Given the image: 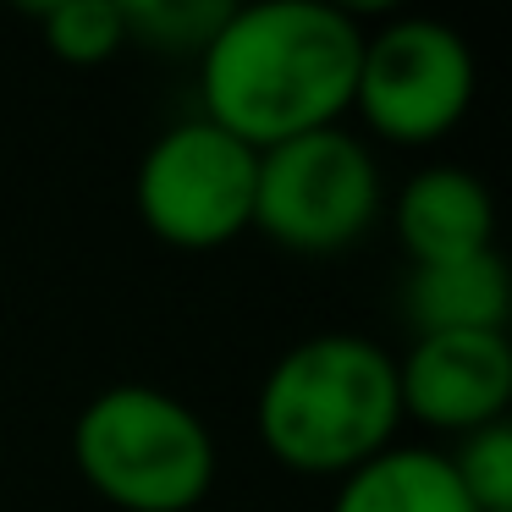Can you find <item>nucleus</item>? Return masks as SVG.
Wrapping results in <instances>:
<instances>
[{
	"label": "nucleus",
	"mask_w": 512,
	"mask_h": 512,
	"mask_svg": "<svg viewBox=\"0 0 512 512\" xmlns=\"http://www.w3.org/2000/svg\"><path fill=\"white\" fill-rule=\"evenodd\" d=\"M364 23L331 0H254L226 6L199 50V116L265 155L292 138L342 127Z\"/></svg>",
	"instance_id": "obj_1"
},
{
	"label": "nucleus",
	"mask_w": 512,
	"mask_h": 512,
	"mask_svg": "<svg viewBox=\"0 0 512 512\" xmlns=\"http://www.w3.org/2000/svg\"><path fill=\"white\" fill-rule=\"evenodd\" d=\"M254 430L287 474H353L358 463L397 446V358L358 331L303 336L259 380Z\"/></svg>",
	"instance_id": "obj_2"
},
{
	"label": "nucleus",
	"mask_w": 512,
	"mask_h": 512,
	"mask_svg": "<svg viewBox=\"0 0 512 512\" xmlns=\"http://www.w3.org/2000/svg\"><path fill=\"white\" fill-rule=\"evenodd\" d=\"M72 463L116 512H193L215 490L221 446L177 391L116 380L72 419Z\"/></svg>",
	"instance_id": "obj_3"
},
{
	"label": "nucleus",
	"mask_w": 512,
	"mask_h": 512,
	"mask_svg": "<svg viewBox=\"0 0 512 512\" xmlns=\"http://www.w3.org/2000/svg\"><path fill=\"white\" fill-rule=\"evenodd\" d=\"M386 210L375 149L347 127L292 138L259 155L254 177V232L287 254H347Z\"/></svg>",
	"instance_id": "obj_4"
},
{
	"label": "nucleus",
	"mask_w": 512,
	"mask_h": 512,
	"mask_svg": "<svg viewBox=\"0 0 512 512\" xmlns=\"http://www.w3.org/2000/svg\"><path fill=\"white\" fill-rule=\"evenodd\" d=\"M479 67L457 28L435 17H391L364 28L353 78V111L380 144L430 149L474 111Z\"/></svg>",
	"instance_id": "obj_5"
},
{
	"label": "nucleus",
	"mask_w": 512,
	"mask_h": 512,
	"mask_svg": "<svg viewBox=\"0 0 512 512\" xmlns=\"http://www.w3.org/2000/svg\"><path fill=\"white\" fill-rule=\"evenodd\" d=\"M259 155L204 116L166 127L133 171V210L144 232L182 254H210L254 232Z\"/></svg>",
	"instance_id": "obj_6"
},
{
	"label": "nucleus",
	"mask_w": 512,
	"mask_h": 512,
	"mask_svg": "<svg viewBox=\"0 0 512 512\" xmlns=\"http://www.w3.org/2000/svg\"><path fill=\"white\" fill-rule=\"evenodd\" d=\"M402 419L435 435H468L507 419L512 336L507 331H430L397 358Z\"/></svg>",
	"instance_id": "obj_7"
},
{
	"label": "nucleus",
	"mask_w": 512,
	"mask_h": 512,
	"mask_svg": "<svg viewBox=\"0 0 512 512\" xmlns=\"http://www.w3.org/2000/svg\"><path fill=\"white\" fill-rule=\"evenodd\" d=\"M391 232L413 265H446L496 248V204L468 166H424L391 199Z\"/></svg>",
	"instance_id": "obj_8"
},
{
	"label": "nucleus",
	"mask_w": 512,
	"mask_h": 512,
	"mask_svg": "<svg viewBox=\"0 0 512 512\" xmlns=\"http://www.w3.org/2000/svg\"><path fill=\"white\" fill-rule=\"evenodd\" d=\"M512 281L501 254L446 259V265H413L402 281V314L413 336L430 331H507Z\"/></svg>",
	"instance_id": "obj_9"
},
{
	"label": "nucleus",
	"mask_w": 512,
	"mask_h": 512,
	"mask_svg": "<svg viewBox=\"0 0 512 512\" xmlns=\"http://www.w3.org/2000/svg\"><path fill=\"white\" fill-rule=\"evenodd\" d=\"M331 512H474L446 452L435 446H386L336 479Z\"/></svg>",
	"instance_id": "obj_10"
},
{
	"label": "nucleus",
	"mask_w": 512,
	"mask_h": 512,
	"mask_svg": "<svg viewBox=\"0 0 512 512\" xmlns=\"http://www.w3.org/2000/svg\"><path fill=\"white\" fill-rule=\"evenodd\" d=\"M39 34L50 56L67 67H105L127 50L122 0H56L39 12Z\"/></svg>",
	"instance_id": "obj_11"
},
{
	"label": "nucleus",
	"mask_w": 512,
	"mask_h": 512,
	"mask_svg": "<svg viewBox=\"0 0 512 512\" xmlns=\"http://www.w3.org/2000/svg\"><path fill=\"white\" fill-rule=\"evenodd\" d=\"M221 17V0H122L127 45H149L166 56H199Z\"/></svg>",
	"instance_id": "obj_12"
},
{
	"label": "nucleus",
	"mask_w": 512,
	"mask_h": 512,
	"mask_svg": "<svg viewBox=\"0 0 512 512\" xmlns=\"http://www.w3.org/2000/svg\"><path fill=\"white\" fill-rule=\"evenodd\" d=\"M446 463H452L474 512H512V424L507 419L457 435Z\"/></svg>",
	"instance_id": "obj_13"
}]
</instances>
